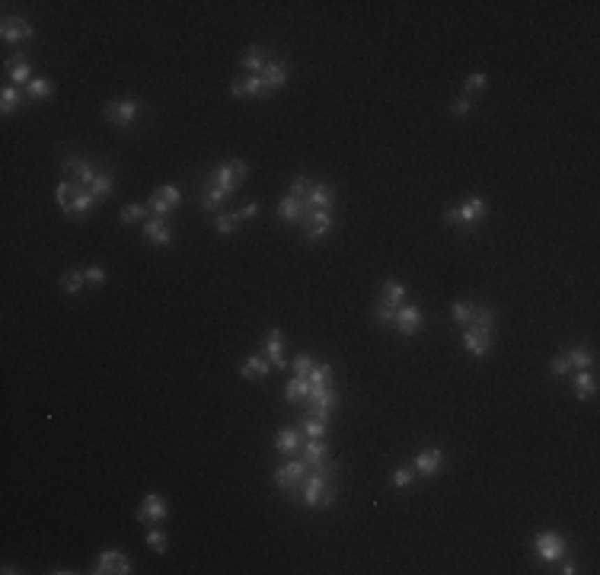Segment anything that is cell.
I'll use <instances>...</instances> for the list:
<instances>
[{"label": "cell", "mask_w": 600, "mask_h": 575, "mask_svg": "<svg viewBox=\"0 0 600 575\" xmlns=\"http://www.w3.org/2000/svg\"><path fill=\"white\" fill-rule=\"evenodd\" d=\"M227 198H230V195H227L224 189H218V186H211V182H204V186H202V208H204V211H218Z\"/></svg>", "instance_id": "obj_33"}, {"label": "cell", "mask_w": 600, "mask_h": 575, "mask_svg": "<svg viewBox=\"0 0 600 575\" xmlns=\"http://www.w3.org/2000/svg\"><path fill=\"white\" fill-rule=\"evenodd\" d=\"M374 317L380 320L383 326H393V323H396V307H390V304L377 301V307H374Z\"/></svg>", "instance_id": "obj_50"}, {"label": "cell", "mask_w": 600, "mask_h": 575, "mask_svg": "<svg viewBox=\"0 0 600 575\" xmlns=\"http://www.w3.org/2000/svg\"><path fill=\"white\" fill-rule=\"evenodd\" d=\"M147 204H141V202H131V204H125L119 211V218H121V224H137V221H144L147 218Z\"/></svg>", "instance_id": "obj_41"}, {"label": "cell", "mask_w": 600, "mask_h": 575, "mask_svg": "<svg viewBox=\"0 0 600 575\" xmlns=\"http://www.w3.org/2000/svg\"><path fill=\"white\" fill-rule=\"evenodd\" d=\"M249 176V167L243 163V160H227V163H220L218 170H211L208 173V179L204 182H211V186H218V189H224L227 195H233V192L240 189L243 186V179Z\"/></svg>", "instance_id": "obj_3"}, {"label": "cell", "mask_w": 600, "mask_h": 575, "mask_svg": "<svg viewBox=\"0 0 600 575\" xmlns=\"http://www.w3.org/2000/svg\"><path fill=\"white\" fill-rule=\"evenodd\" d=\"M144 544H147L153 553H166V550H170V537H166L163 530H147V534H144Z\"/></svg>", "instance_id": "obj_44"}, {"label": "cell", "mask_w": 600, "mask_h": 575, "mask_svg": "<svg viewBox=\"0 0 600 575\" xmlns=\"http://www.w3.org/2000/svg\"><path fill=\"white\" fill-rule=\"evenodd\" d=\"M291 368H294V374H297V378H307V374L316 368V358L310 355V352H303V355H297L291 361Z\"/></svg>", "instance_id": "obj_45"}, {"label": "cell", "mask_w": 600, "mask_h": 575, "mask_svg": "<svg viewBox=\"0 0 600 575\" xmlns=\"http://www.w3.org/2000/svg\"><path fill=\"white\" fill-rule=\"evenodd\" d=\"M3 77H7L13 87H26L32 80V68L29 61H26V54H13V58H7V64H3Z\"/></svg>", "instance_id": "obj_21"}, {"label": "cell", "mask_w": 600, "mask_h": 575, "mask_svg": "<svg viewBox=\"0 0 600 575\" xmlns=\"http://www.w3.org/2000/svg\"><path fill=\"white\" fill-rule=\"evenodd\" d=\"M269 58H271V54L265 52L262 45H249L246 52H243L240 64H243V70H246V74H262L265 64H269Z\"/></svg>", "instance_id": "obj_26"}, {"label": "cell", "mask_w": 600, "mask_h": 575, "mask_svg": "<svg viewBox=\"0 0 600 575\" xmlns=\"http://www.w3.org/2000/svg\"><path fill=\"white\" fill-rule=\"evenodd\" d=\"M463 348L470 352V355H476V358H486L488 352H492V333H486V329H476V326H466Z\"/></svg>", "instance_id": "obj_17"}, {"label": "cell", "mask_w": 600, "mask_h": 575, "mask_svg": "<svg viewBox=\"0 0 600 575\" xmlns=\"http://www.w3.org/2000/svg\"><path fill=\"white\" fill-rule=\"evenodd\" d=\"M137 115H141V103L137 99H112V103H105V119L115 128H128Z\"/></svg>", "instance_id": "obj_5"}, {"label": "cell", "mask_w": 600, "mask_h": 575, "mask_svg": "<svg viewBox=\"0 0 600 575\" xmlns=\"http://www.w3.org/2000/svg\"><path fill=\"white\" fill-rule=\"evenodd\" d=\"M243 80H246V96H253V99H269V93H265L262 77H259V74H246Z\"/></svg>", "instance_id": "obj_46"}, {"label": "cell", "mask_w": 600, "mask_h": 575, "mask_svg": "<svg viewBox=\"0 0 600 575\" xmlns=\"http://www.w3.org/2000/svg\"><path fill=\"white\" fill-rule=\"evenodd\" d=\"M83 285H87V275L77 272V269H70V272L61 275V291H64V294H80Z\"/></svg>", "instance_id": "obj_37"}, {"label": "cell", "mask_w": 600, "mask_h": 575, "mask_svg": "<svg viewBox=\"0 0 600 575\" xmlns=\"http://www.w3.org/2000/svg\"><path fill=\"white\" fill-rule=\"evenodd\" d=\"M61 167H64V176H68L74 186H80V189H90L93 179L99 176V170L93 167L87 157H68L64 163H61Z\"/></svg>", "instance_id": "obj_9"}, {"label": "cell", "mask_w": 600, "mask_h": 575, "mask_svg": "<svg viewBox=\"0 0 600 575\" xmlns=\"http://www.w3.org/2000/svg\"><path fill=\"white\" fill-rule=\"evenodd\" d=\"M166 518H170V505H166V499L160 495V492H147V499H144L141 508H137V521L163 524Z\"/></svg>", "instance_id": "obj_12"}, {"label": "cell", "mask_w": 600, "mask_h": 575, "mask_svg": "<svg viewBox=\"0 0 600 575\" xmlns=\"http://www.w3.org/2000/svg\"><path fill=\"white\" fill-rule=\"evenodd\" d=\"M300 441H303V431H300V425H285V428L275 435V451L278 454H297L300 451Z\"/></svg>", "instance_id": "obj_23"}, {"label": "cell", "mask_w": 600, "mask_h": 575, "mask_svg": "<svg viewBox=\"0 0 600 575\" xmlns=\"http://www.w3.org/2000/svg\"><path fill=\"white\" fill-rule=\"evenodd\" d=\"M240 374L246 380H265L271 374V361L265 355H249L246 361L240 364Z\"/></svg>", "instance_id": "obj_25"}, {"label": "cell", "mask_w": 600, "mask_h": 575, "mask_svg": "<svg viewBox=\"0 0 600 575\" xmlns=\"http://www.w3.org/2000/svg\"><path fill=\"white\" fill-rule=\"evenodd\" d=\"M83 275H87V285H93V288L105 285V278H109V275H105V269H99V265H90Z\"/></svg>", "instance_id": "obj_52"}, {"label": "cell", "mask_w": 600, "mask_h": 575, "mask_svg": "<svg viewBox=\"0 0 600 575\" xmlns=\"http://www.w3.org/2000/svg\"><path fill=\"white\" fill-rule=\"evenodd\" d=\"M259 77H262L265 93L271 96V93H278L281 87L287 84V64H285V61H269V64H265V70Z\"/></svg>", "instance_id": "obj_22"}, {"label": "cell", "mask_w": 600, "mask_h": 575, "mask_svg": "<svg viewBox=\"0 0 600 575\" xmlns=\"http://www.w3.org/2000/svg\"><path fill=\"white\" fill-rule=\"evenodd\" d=\"M300 461L307 463L310 470H323L326 463H329V445H326L323 438H320V441H307V445H300Z\"/></svg>", "instance_id": "obj_20"}, {"label": "cell", "mask_w": 600, "mask_h": 575, "mask_svg": "<svg viewBox=\"0 0 600 575\" xmlns=\"http://www.w3.org/2000/svg\"><path fill=\"white\" fill-rule=\"evenodd\" d=\"M23 99H26L23 87H13V84L3 87V90H0V109H3V115L16 112V109L23 106Z\"/></svg>", "instance_id": "obj_32"}, {"label": "cell", "mask_w": 600, "mask_h": 575, "mask_svg": "<svg viewBox=\"0 0 600 575\" xmlns=\"http://www.w3.org/2000/svg\"><path fill=\"white\" fill-rule=\"evenodd\" d=\"M32 36H36V32H32V23H29V20H23V16H7V20H3V26H0V38H3L7 45L29 42Z\"/></svg>", "instance_id": "obj_15"}, {"label": "cell", "mask_w": 600, "mask_h": 575, "mask_svg": "<svg viewBox=\"0 0 600 575\" xmlns=\"http://www.w3.org/2000/svg\"><path fill=\"white\" fill-rule=\"evenodd\" d=\"M476 317V304L473 301H453L450 304V320L460 326H470Z\"/></svg>", "instance_id": "obj_35"}, {"label": "cell", "mask_w": 600, "mask_h": 575, "mask_svg": "<svg viewBox=\"0 0 600 575\" xmlns=\"http://www.w3.org/2000/svg\"><path fill=\"white\" fill-rule=\"evenodd\" d=\"M332 204H336V186L313 182L310 195L303 198V211H332Z\"/></svg>", "instance_id": "obj_13"}, {"label": "cell", "mask_w": 600, "mask_h": 575, "mask_svg": "<svg viewBox=\"0 0 600 575\" xmlns=\"http://www.w3.org/2000/svg\"><path fill=\"white\" fill-rule=\"evenodd\" d=\"M559 572H562V575H575V572H578V566H575V562H571V560H565Z\"/></svg>", "instance_id": "obj_56"}, {"label": "cell", "mask_w": 600, "mask_h": 575, "mask_svg": "<svg viewBox=\"0 0 600 575\" xmlns=\"http://www.w3.org/2000/svg\"><path fill=\"white\" fill-rule=\"evenodd\" d=\"M214 227H218L220 237H233V234H237V227H240V214H237V211L218 214V218H214Z\"/></svg>", "instance_id": "obj_40"}, {"label": "cell", "mask_w": 600, "mask_h": 575, "mask_svg": "<svg viewBox=\"0 0 600 575\" xmlns=\"http://www.w3.org/2000/svg\"><path fill=\"white\" fill-rule=\"evenodd\" d=\"M262 355L271 361L275 371L287 368V361H285V333H281V329H269V333H265V352Z\"/></svg>", "instance_id": "obj_18"}, {"label": "cell", "mask_w": 600, "mask_h": 575, "mask_svg": "<svg viewBox=\"0 0 600 575\" xmlns=\"http://www.w3.org/2000/svg\"><path fill=\"white\" fill-rule=\"evenodd\" d=\"M300 431H303V438L320 441V438H326V435H329V422H323V419H303Z\"/></svg>", "instance_id": "obj_39"}, {"label": "cell", "mask_w": 600, "mask_h": 575, "mask_svg": "<svg viewBox=\"0 0 600 575\" xmlns=\"http://www.w3.org/2000/svg\"><path fill=\"white\" fill-rule=\"evenodd\" d=\"M96 575H128L131 572V560H128L121 550H103L96 556V566H93Z\"/></svg>", "instance_id": "obj_11"}, {"label": "cell", "mask_w": 600, "mask_h": 575, "mask_svg": "<svg viewBox=\"0 0 600 575\" xmlns=\"http://www.w3.org/2000/svg\"><path fill=\"white\" fill-rule=\"evenodd\" d=\"M405 294H409V288L403 285V281H396V278H390V281H383V294H380V301L383 304H390V307H403L405 304Z\"/></svg>", "instance_id": "obj_29"}, {"label": "cell", "mask_w": 600, "mask_h": 575, "mask_svg": "<svg viewBox=\"0 0 600 575\" xmlns=\"http://www.w3.org/2000/svg\"><path fill=\"white\" fill-rule=\"evenodd\" d=\"M230 96L233 99H246V80H243V77L230 80Z\"/></svg>", "instance_id": "obj_54"}, {"label": "cell", "mask_w": 600, "mask_h": 575, "mask_svg": "<svg viewBox=\"0 0 600 575\" xmlns=\"http://www.w3.org/2000/svg\"><path fill=\"white\" fill-rule=\"evenodd\" d=\"M303 234H307V240H323V237L332 234V227H336V218H332V211H307L303 214Z\"/></svg>", "instance_id": "obj_10"}, {"label": "cell", "mask_w": 600, "mask_h": 575, "mask_svg": "<svg viewBox=\"0 0 600 575\" xmlns=\"http://www.w3.org/2000/svg\"><path fill=\"white\" fill-rule=\"evenodd\" d=\"M144 240L153 243V246H170L173 243V227L166 218H150L144 221Z\"/></svg>", "instance_id": "obj_19"}, {"label": "cell", "mask_w": 600, "mask_h": 575, "mask_svg": "<svg viewBox=\"0 0 600 575\" xmlns=\"http://www.w3.org/2000/svg\"><path fill=\"white\" fill-rule=\"evenodd\" d=\"M310 189H313V179H310V176H294L291 179V195L300 198V202L310 195Z\"/></svg>", "instance_id": "obj_47"}, {"label": "cell", "mask_w": 600, "mask_h": 575, "mask_svg": "<svg viewBox=\"0 0 600 575\" xmlns=\"http://www.w3.org/2000/svg\"><path fill=\"white\" fill-rule=\"evenodd\" d=\"M74 195H77V186H74V182H70V179H64V182H61V186H58V189H54V198H58V204H61V208H64V211H68V208H70V202H74Z\"/></svg>", "instance_id": "obj_43"}, {"label": "cell", "mask_w": 600, "mask_h": 575, "mask_svg": "<svg viewBox=\"0 0 600 575\" xmlns=\"http://www.w3.org/2000/svg\"><path fill=\"white\" fill-rule=\"evenodd\" d=\"M52 90H54V84L52 80H45V77H32L29 84L23 87V93H26L29 103H42V99H48L52 96Z\"/></svg>", "instance_id": "obj_31"}, {"label": "cell", "mask_w": 600, "mask_h": 575, "mask_svg": "<svg viewBox=\"0 0 600 575\" xmlns=\"http://www.w3.org/2000/svg\"><path fill=\"white\" fill-rule=\"evenodd\" d=\"M533 550H537V556H540L543 562H559L565 556V550H569V544H565L562 534H555V530H540L537 537H533Z\"/></svg>", "instance_id": "obj_4"}, {"label": "cell", "mask_w": 600, "mask_h": 575, "mask_svg": "<svg viewBox=\"0 0 600 575\" xmlns=\"http://www.w3.org/2000/svg\"><path fill=\"white\" fill-rule=\"evenodd\" d=\"M338 492L336 486L329 483V477L326 473H320V470H313V473H307V479H303V486H300V502L307 508H329L336 505Z\"/></svg>", "instance_id": "obj_1"}, {"label": "cell", "mask_w": 600, "mask_h": 575, "mask_svg": "<svg viewBox=\"0 0 600 575\" xmlns=\"http://www.w3.org/2000/svg\"><path fill=\"white\" fill-rule=\"evenodd\" d=\"M571 394H575V400H594V394H597V378H594L591 368H587V371H578L575 378H571Z\"/></svg>", "instance_id": "obj_24"}, {"label": "cell", "mask_w": 600, "mask_h": 575, "mask_svg": "<svg viewBox=\"0 0 600 575\" xmlns=\"http://www.w3.org/2000/svg\"><path fill=\"white\" fill-rule=\"evenodd\" d=\"M112 189H115V176L109 173V170H103V173L93 179V186H90V192H93L96 202H105V198L112 195Z\"/></svg>", "instance_id": "obj_34"}, {"label": "cell", "mask_w": 600, "mask_h": 575, "mask_svg": "<svg viewBox=\"0 0 600 575\" xmlns=\"http://www.w3.org/2000/svg\"><path fill=\"white\" fill-rule=\"evenodd\" d=\"M565 358H569V364L575 368V371H587V368L594 364V355L587 352V348H581V345L569 348V352H565Z\"/></svg>", "instance_id": "obj_38"}, {"label": "cell", "mask_w": 600, "mask_h": 575, "mask_svg": "<svg viewBox=\"0 0 600 575\" xmlns=\"http://www.w3.org/2000/svg\"><path fill=\"white\" fill-rule=\"evenodd\" d=\"M237 214H240V221H246V218H255V214H259V202H249V204H243V208H240V211H237Z\"/></svg>", "instance_id": "obj_55"}, {"label": "cell", "mask_w": 600, "mask_h": 575, "mask_svg": "<svg viewBox=\"0 0 600 575\" xmlns=\"http://www.w3.org/2000/svg\"><path fill=\"white\" fill-rule=\"evenodd\" d=\"M93 204H96L93 192H90V189H80V186H77V195H74V202H70V208H68L64 214H68V218H74V221H83L87 214H90Z\"/></svg>", "instance_id": "obj_27"}, {"label": "cell", "mask_w": 600, "mask_h": 575, "mask_svg": "<svg viewBox=\"0 0 600 575\" xmlns=\"http://www.w3.org/2000/svg\"><path fill=\"white\" fill-rule=\"evenodd\" d=\"M549 371H553V378H562V374H569V371H571V364H569V358H565V352H562V355H555V358H553V364H549Z\"/></svg>", "instance_id": "obj_53"}, {"label": "cell", "mask_w": 600, "mask_h": 575, "mask_svg": "<svg viewBox=\"0 0 600 575\" xmlns=\"http://www.w3.org/2000/svg\"><path fill=\"white\" fill-rule=\"evenodd\" d=\"M338 406V394L332 390V387H326V390H310L307 396V416L310 419H323V422H329L332 409Z\"/></svg>", "instance_id": "obj_8"}, {"label": "cell", "mask_w": 600, "mask_h": 575, "mask_svg": "<svg viewBox=\"0 0 600 575\" xmlns=\"http://www.w3.org/2000/svg\"><path fill=\"white\" fill-rule=\"evenodd\" d=\"M470 109H473V99L470 96H460L450 103V115H457V119H463V115H470Z\"/></svg>", "instance_id": "obj_51"}, {"label": "cell", "mask_w": 600, "mask_h": 575, "mask_svg": "<svg viewBox=\"0 0 600 575\" xmlns=\"http://www.w3.org/2000/svg\"><path fill=\"white\" fill-rule=\"evenodd\" d=\"M307 396H310V380L294 374V378L287 380V387H285V400L291 403V406H297V403H307Z\"/></svg>", "instance_id": "obj_30"}, {"label": "cell", "mask_w": 600, "mask_h": 575, "mask_svg": "<svg viewBox=\"0 0 600 575\" xmlns=\"http://www.w3.org/2000/svg\"><path fill=\"white\" fill-rule=\"evenodd\" d=\"M421 323H425V313H421L419 304H403L396 311V323L393 326H396L403 336H415L421 329Z\"/></svg>", "instance_id": "obj_16"}, {"label": "cell", "mask_w": 600, "mask_h": 575, "mask_svg": "<svg viewBox=\"0 0 600 575\" xmlns=\"http://www.w3.org/2000/svg\"><path fill=\"white\" fill-rule=\"evenodd\" d=\"M488 214V202L479 195H470L463 204H453V208H447L444 211V224H450V227H466L473 230L476 224H482Z\"/></svg>", "instance_id": "obj_2"}, {"label": "cell", "mask_w": 600, "mask_h": 575, "mask_svg": "<svg viewBox=\"0 0 600 575\" xmlns=\"http://www.w3.org/2000/svg\"><path fill=\"white\" fill-rule=\"evenodd\" d=\"M444 467V451L441 447H425V451H419L412 461V470L415 477H437Z\"/></svg>", "instance_id": "obj_14"}, {"label": "cell", "mask_w": 600, "mask_h": 575, "mask_svg": "<svg viewBox=\"0 0 600 575\" xmlns=\"http://www.w3.org/2000/svg\"><path fill=\"white\" fill-rule=\"evenodd\" d=\"M307 380H310V390H326V387H332V368L316 361V368L307 374Z\"/></svg>", "instance_id": "obj_36"}, {"label": "cell", "mask_w": 600, "mask_h": 575, "mask_svg": "<svg viewBox=\"0 0 600 575\" xmlns=\"http://www.w3.org/2000/svg\"><path fill=\"white\" fill-rule=\"evenodd\" d=\"M179 204H182L179 186H160V189L150 195L147 208L153 211V218H170V211H176Z\"/></svg>", "instance_id": "obj_7"}, {"label": "cell", "mask_w": 600, "mask_h": 575, "mask_svg": "<svg viewBox=\"0 0 600 575\" xmlns=\"http://www.w3.org/2000/svg\"><path fill=\"white\" fill-rule=\"evenodd\" d=\"M463 87H466V96H473V93H482V90L488 87V77L482 74V70H476V74L466 77V84H463Z\"/></svg>", "instance_id": "obj_49"}, {"label": "cell", "mask_w": 600, "mask_h": 575, "mask_svg": "<svg viewBox=\"0 0 600 575\" xmlns=\"http://www.w3.org/2000/svg\"><path fill=\"white\" fill-rule=\"evenodd\" d=\"M307 473H310V467L303 461H287L285 467H278L275 470V486L278 489H285V492H297L300 486H303V479H307Z\"/></svg>", "instance_id": "obj_6"}, {"label": "cell", "mask_w": 600, "mask_h": 575, "mask_svg": "<svg viewBox=\"0 0 600 575\" xmlns=\"http://www.w3.org/2000/svg\"><path fill=\"white\" fill-rule=\"evenodd\" d=\"M470 326L492 333V329H495V311H492V307H476V317H473V323Z\"/></svg>", "instance_id": "obj_42"}, {"label": "cell", "mask_w": 600, "mask_h": 575, "mask_svg": "<svg viewBox=\"0 0 600 575\" xmlns=\"http://www.w3.org/2000/svg\"><path fill=\"white\" fill-rule=\"evenodd\" d=\"M303 202L300 198H294V195H287V198H281L278 202V218L285 221V224H300L303 221Z\"/></svg>", "instance_id": "obj_28"}, {"label": "cell", "mask_w": 600, "mask_h": 575, "mask_svg": "<svg viewBox=\"0 0 600 575\" xmlns=\"http://www.w3.org/2000/svg\"><path fill=\"white\" fill-rule=\"evenodd\" d=\"M390 483L396 486V489H409V486L415 483V470H412V467H399L396 473L390 477Z\"/></svg>", "instance_id": "obj_48"}]
</instances>
